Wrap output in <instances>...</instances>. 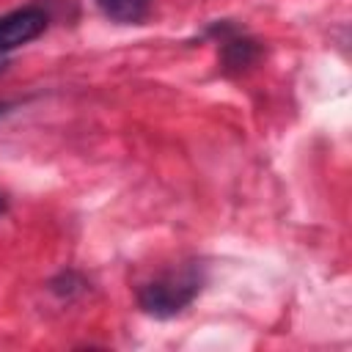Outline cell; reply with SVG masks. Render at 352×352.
Listing matches in <instances>:
<instances>
[{
	"mask_svg": "<svg viewBox=\"0 0 352 352\" xmlns=\"http://www.w3.org/2000/svg\"><path fill=\"white\" fill-rule=\"evenodd\" d=\"M214 33L220 36V63H223V72L239 74V72H245L248 66H253L258 60L261 47H258L256 38L239 33L231 25H217Z\"/></svg>",
	"mask_w": 352,
	"mask_h": 352,
	"instance_id": "3957f363",
	"label": "cell"
},
{
	"mask_svg": "<svg viewBox=\"0 0 352 352\" xmlns=\"http://www.w3.org/2000/svg\"><path fill=\"white\" fill-rule=\"evenodd\" d=\"M11 107H14L11 102H6V99H0V116H6V113H8Z\"/></svg>",
	"mask_w": 352,
	"mask_h": 352,
	"instance_id": "8992f818",
	"label": "cell"
},
{
	"mask_svg": "<svg viewBox=\"0 0 352 352\" xmlns=\"http://www.w3.org/2000/svg\"><path fill=\"white\" fill-rule=\"evenodd\" d=\"M47 25H50V14L36 3L3 14L0 16V55L38 38L47 30Z\"/></svg>",
	"mask_w": 352,
	"mask_h": 352,
	"instance_id": "7a4b0ae2",
	"label": "cell"
},
{
	"mask_svg": "<svg viewBox=\"0 0 352 352\" xmlns=\"http://www.w3.org/2000/svg\"><path fill=\"white\" fill-rule=\"evenodd\" d=\"M204 272L198 264H182L176 270H165L148 283L138 289V302L146 314L157 319H170L182 314L201 292Z\"/></svg>",
	"mask_w": 352,
	"mask_h": 352,
	"instance_id": "6da1fadb",
	"label": "cell"
},
{
	"mask_svg": "<svg viewBox=\"0 0 352 352\" xmlns=\"http://www.w3.org/2000/svg\"><path fill=\"white\" fill-rule=\"evenodd\" d=\"M96 6L107 19L121 25H138L151 11V0H96Z\"/></svg>",
	"mask_w": 352,
	"mask_h": 352,
	"instance_id": "277c9868",
	"label": "cell"
},
{
	"mask_svg": "<svg viewBox=\"0 0 352 352\" xmlns=\"http://www.w3.org/2000/svg\"><path fill=\"white\" fill-rule=\"evenodd\" d=\"M3 69H6V63H3V60H0V72H3Z\"/></svg>",
	"mask_w": 352,
	"mask_h": 352,
	"instance_id": "ba28073f",
	"label": "cell"
},
{
	"mask_svg": "<svg viewBox=\"0 0 352 352\" xmlns=\"http://www.w3.org/2000/svg\"><path fill=\"white\" fill-rule=\"evenodd\" d=\"M6 209H8V201H6V195H3V192H0V217H3V214H6Z\"/></svg>",
	"mask_w": 352,
	"mask_h": 352,
	"instance_id": "52a82bcc",
	"label": "cell"
},
{
	"mask_svg": "<svg viewBox=\"0 0 352 352\" xmlns=\"http://www.w3.org/2000/svg\"><path fill=\"white\" fill-rule=\"evenodd\" d=\"M85 283H82V278L77 275V272H60L52 283H50V289L55 292V294H60V297H72L74 292H80Z\"/></svg>",
	"mask_w": 352,
	"mask_h": 352,
	"instance_id": "5b68a950",
	"label": "cell"
}]
</instances>
